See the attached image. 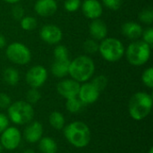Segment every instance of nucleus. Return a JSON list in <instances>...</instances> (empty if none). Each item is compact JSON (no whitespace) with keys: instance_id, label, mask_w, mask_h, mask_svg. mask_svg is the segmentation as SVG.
Segmentation results:
<instances>
[{"instance_id":"23","label":"nucleus","mask_w":153,"mask_h":153,"mask_svg":"<svg viewBox=\"0 0 153 153\" xmlns=\"http://www.w3.org/2000/svg\"><path fill=\"white\" fill-rule=\"evenodd\" d=\"M21 27L24 30H32L37 27V20L32 16H23L21 19Z\"/></svg>"},{"instance_id":"31","label":"nucleus","mask_w":153,"mask_h":153,"mask_svg":"<svg viewBox=\"0 0 153 153\" xmlns=\"http://www.w3.org/2000/svg\"><path fill=\"white\" fill-rule=\"evenodd\" d=\"M106 7L110 10H118L122 5V0H102Z\"/></svg>"},{"instance_id":"32","label":"nucleus","mask_w":153,"mask_h":153,"mask_svg":"<svg viewBox=\"0 0 153 153\" xmlns=\"http://www.w3.org/2000/svg\"><path fill=\"white\" fill-rule=\"evenodd\" d=\"M143 41L147 43L150 46H152L153 44V29L152 28H148L142 33Z\"/></svg>"},{"instance_id":"37","label":"nucleus","mask_w":153,"mask_h":153,"mask_svg":"<svg viewBox=\"0 0 153 153\" xmlns=\"http://www.w3.org/2000/svg\"><path fill=\"white\" fill-rule=\"evenodd\" d=\"M4 1L9 4H17L20 0H4Z\"/></svg>"},{"instance_id":"14","label":"nucleus","mask_w":153,"mask_h":153,"mask_svg":"<svg viewBox=\"0 0 153 153\" xmlns=\"http://www.w3.org/2000/svg\"><path fill=\"white\" fill-rule=\"evenodd\" d=\"M34 10L39 15L42 17H48L56 12L57 4L56 0H38L35 3Z\"/></svg>"},{"instance_id":"4","label":"nucleus","mask_w":153,"mask_h":153,"mask_svg":"<svg viewBox=\"0 0 153 153\" xmlns=\"http://www.w3.org/2000/svg\"><path fill=\"white\" fill-rule=\"evenodd\" d=\"M10 120L16 125H25L31 122L34 117L32 106L26 101H16L8 107Z\"/></svg>"},{"instance_id":"20","label":"nucleus","mask_w":153,"mask_h":153,"mask_svg":"<svg viewBox=\"0 0 153 153\" xmlns=\"http://www.w3.org/2000/svg\"><path fill=\"white\" fill-rule=\"evenodd\" d=\"M3 77H4V82L8 85L13 86V85L18 83L20 75H19V73L16 69H14L13 67H8L4 71Z\"/></svg>"},{"instance_id":"24","label":"nucleus","mask_w":153,"mask_h":153,"mask_svg":"<svg viewBox=\"0 0 153 153\" xmlns=\"http://www.w3.org/2000/svg\"><path fill=\"white\" fill-rule=\"evenodd\" d=\"M91 83L100 92L101 91L105 90V88L107 87V85H108V79L104 75H99V76L95 77Z\"/></svg>"},{"instance_id":"16","label":"nucleus","mask_w":153,"mask_h":153,"mask_svg":"<svg viewBox=\"0 0 153 153\" xmlns=\"http://www.w3.org/2000/svg\"><path fill=\"white\" fill-rule=\"evenodd\" d=\"M89 30L91 37L94 39H98V40L104 39L108 34V27L106 23L100 19L92 20V22L90 24Z\"/></svg>"},{"instance_id":"28","label":"nucleus","mask_w":153,"mask_h":153,"mask_svg":"<svg viewBox=\"0 0 153 153\" xmlns=\"http://www.w3.org/2000/svg\"><path fill=\"white\" fill-rule=\"evenodd\" d=\"M142 80L143 82V83L149 87V88H152L153 87V69L152 67H149L148 69H146L142 76Z\"/></svg>"},{"instance_id":"7","label":"nucleus","mask_w":153,"mask_h":153,"mask_svg":"<svg viewBox=\"0 0 153 153\" xmlns=\"http://www.w3.org/2000/svg\"><path fill=\"white\" fill-rule=\"evenodd\" d=\"M7 58L17 65H26L31 59V53L30 49L20 42H13L10 44L5 51Z\"/></svg>"},{"instance_id":"15","label":"nucleus","mask_w":153,"mask_h":153,"mask_svg":"<svg viewBox=\"0 0 153 153\" xmlns=\"http://www.w3.org/2000/svg\"><path fill=\"white\" fill-rule=\"evenodd\" d=\"M43 126L39 122L30 123L24 130V137L28 143H35L42 138Z\"/></svg>"},{"instance_id":"29","label":"nucleus","mask_w":153,"mask_h":153,"mask_svg":"<svg viewBox=\"0 0 153 153\" xmlns=\"http://www.w3.org/2000/svg\"><path fill=\"white\" fill-rule=\"evenodd\" d=\"M83 49L89 54H94L99 51V44L94 39H87L83 43Z\"/></svg>"},{"instance_id":"17","label":"nucleus","mask_w":153,"mask_h":153,"mask_svg":"<svg viewBox=\"0 0 153 153\" xmlns=\"http://www.w3.org/2000/svg\"><path fill=\"white\" fill-rule=\"evenodd\" d=\"M143 28L139 23L134 22H127L122 25V33L130 39H136L142 36Z\"/></svg>"},{"instance_id":"1","label":"nucleus","mask_w":153,"mask_h":153,"mask_svg":"<svg viewBox=\"0 0 153 153\" xmlns=\"http://www.w3.org/2000/svg\"><path fill=\"white\" fill-rule=\"evenodd\" d=\"M64 134L66 140L76 148L86 147L91 140V131L88 126L80 121L73 122L66 126Z\"/></svg>"},{"instance_id":"27","label":"nucleus","mask_w":153,"mask_h":153,"mask_svg":"<svg viewBox=\"0 0 153 153\" xmlns=\"http://www.w3.org/2000/svg\"><path fill=\"white\" fill-rule=\"evenodd\" d=\"M40 97H41L40 92L35 88H31L30 90H29L27 92V95H26V99L28 100V103H30V105L36 104L40 100Z\"/></svg>"},{"instance_id":"38","label":"nucleus","mask_w":153,"mask_h":153,"mask_svg":"<svg viewBox=\"0 0 153 153\" xmlns=\"http://www.w3.org/2000/svg\"><path fill=\"white\" fill-rule=\"evenodd\" d=\"M22 153H35V152H34V151H32V150H30V149H28V150H25V151H24Z\"/></svg>"},{"instance_id":"21","label":"nucleus","mask_w":153,"mask_h":153,"mask_svg":"<svg viewBox=\"0 0 153 153\" xmlns=\"http://www.w3.org/2000/svg\"><path fill=\"white\" fill-rule=\"evenodd\" d=\"M65 117L61 113L55 111V112H52L50 114L49 124L53 128H55L56 130H60L65 126Z\"/></svg>"},{"instance_id":"33","label":"nucleus","mask_w":153,"mask_h":153,"mask_svg":"<svg viewBox=\"0 0 153 153\" xmlns=\"http://www.w3.org/2000/svg\"><path fill=\"white\" fill-rule=\"evenodd\" d=\"M12 14H13V17L15 20H21L24 15V10L21 5L16 4L12 9Z\"/></svg>"},{"instance_id":"39","label":"nucleus","mask_w":153,"mask_h":153,"mask_svg":"<svg viewBox=\"0 0 153 153\" xmlns=\"http://www.w3.org/2000/svg\"><path fill=\"white\" fill-rule=\"evenodd\" d=\"M2 151H3V146H2V144L0 143V153H1Z\"/></svg>"},{"instance_id":"6","label":"nucleus","mask_w":153,"mask_h":153,"mask_svg":"<svg viewBox=\"0 0 153 153\" xmlns=\"http://www.w3.org/2000/svg\"><path fill=\"white\" fill-rule=\"evenodd\" d=\"M99 51L101 56L108 62L120 60L125 54L123 43L115 38H105L99 45Z\"/></svg>"},{"instance_id":"35","label":"nucleus","mask_w":153,"mask_h":153,"mask_svg":"<svg viewBox=\"0 0 153 153\" xmlns=\"http://www.w3.org/2000/svg\"><path fill=\"white\" fill-rule=\"evenodd\" d=\"M8 125H9L8 117L5 115L0 113V134H2L8 127Z\"/></svg>"},{"instance_id":"12","label":"nucleus","mask_w":153,"mask_h":153,"mask_svg":"<svg viewBox=\"0 0 153 153\" xmlns=\"http://www.w3.org/2000/svg\"><path fill=\"white\" fill-rule=\"evenodd\" d=\"M77 96L83 104H92L99 99L100 91L91 83H84L80 86Z\"/></svg>"},{"instance_id":"10","label":"nucleus","mask_w":153,"mask_h":153,"mask_svg":"<svg viewBox=\"0 0 153 153\" xmlns=\"http://www.w3.org/2000/svg\"><path fill=\"white\" fill-rule=\"evenodd\" d=\"M39 36L41 39L46 43L49 45H54L61 41L63 34L59 27L53 24H48L41 28L39 31Z\"/></svg>"},{"instance_id":"5","label":"nucleus","mask_w":153,"mask_h":153,"mask_svg":"<svg viewBox=\"0 0 153 153\" xmlns=\"http://www.w3.org/2000/svg\"><path fill=\"white\" fill-rule=\"evenodd\" d=\"M128 62L135 66H140L148 62L151 56V46L143 41L131 43L126 50Z\"/></svg>"},{"instance_id":"19","label":"nucleus","mask_w":153,"mask_h":153,"mask_svg":"<svg viewBox=\"0 0 153 153\" xmlns=\"http://www.w3.org/2000/svg\"><path fill=\"white\" fill-rule=\"evenodd\" d=\"M39 148L41 153H56L57 144L50 137H43L39 141Z\"/></svg>"},{"instance_id":"13","label":"nucleus","mask_w":153,"mask_h":153,"mask_svg":"<svg viewBox=\"0 0 153 153\" xmlns=\"http://www.w3.org/2000/svg\"><path fill=\"white\" fill-rule=\"evenodd\" d=\"M82 9L83 14L91 20L99 19L102 13V4L98 0H84L82 4Z\"/></svg>"},{"instance_id":"22","label":"nucleus","mask_w":153,"mask_h":153,"mask_svg":"<svg viewBox=\"0 0 153 153\" xmlns=\"http://www.w3.org/2000/svg\"><path fill=\"white\" fill-rule=\"evenodd\" d=\"M82 105H83V103L79 99H77L76 97H74V98L68 99L66 100L65 108H66V109L69 112H71V113H76V112H78V111L81 110Z\"/></svg>"},{"instance_id":"18","label":"nucleus","mask_w":153,"mask_h":153,"mask_svg":"<svg viewBox=\"0 0 153 153\" xmlns=\"http://www.w3.org/2000/svg\"><path fill=\"white\" fill-rule=\"evenodd\" d=\"M70 60L68 59H55L54 64L51 67L52 74L57 78H63L68 74Z\"/></svg>"},{"instance_id":"26","label":"nucleus","mask_w":153,"mask_h":153,"mask_svg":"<svg viewBox=\"0 0 153 153\" xmlns=\"http://www.w3.org/2000/svg\"><path fill=\"white\" fill-rule=\"evenodd\" d=\"M55 59H68L69 54L67 48L63 45H57L54 49Z\"/></svg>"},{"instance_id":"3","label":"nucleus","mask_w":153,"mask_h":153,"mask_svg":"<svg viewBox=\"0 0 153 153\" xmlns=\"http://www.w3.org/2000/svg\"><path fill=\"white\" fill-rule=\"evenodd\" d=\"M94 70L95 65L92 59L87 56H80L70 62L68 74L74 81L83 82L92 76Z\"/></svg>"},{"instance_id":"36","label":"nucleus","mask_w":153,"mask_h":153,"mask_svg":"<svg viewBox=\"0 0 153 153\" xmlns=\"http://www.w3.org/2000/svg\"><path fill=\"white\" fill-rule=\"evenodd\" d=\"M5 43H6V40H5L4 36L0 33V48H3L5 46Z\"/></svg>"},{"instance_id":"9","label":"nucleus","mask_w":153,"mask_h":153,"mask_svg":"<svg viewBox=\"0 0 153 153\" xmlns=\"http://www.w3.org/2000/svg\"><path fill=\"white\" fill-rule=\"evenodd\" d=\"M48 78V72L42 65L31 67L26 74V82L31 87L38 89L42 86Z\"/></svg>"},{"instance_id":"25","label":"nucleus","mask_w":153,"mask_h":153,"mask_svg":"<svg viewBox=\"0 0 153 153\" xmlns=\"http://www.w3.org/2000/svg\"><path fill=\"white\" fill-rule=\"evenodd\" d=\"M139 19L142 22L145 24H152L153 22V11L152 8H145L143 9L140 14Z\"/></svg>"},{"instance_id":"2","label":"nucleus","mask_w":153,"mask_h":153,"mask_svg":"<svg viewBox=\"0 0 153 153\" xmlns=\"http://www.w3.org/2000/svg\"><path fill=\"white\" fill-rule=\"evenodd\" d=\"M152 108V97L146 92H137L133 95L129 101V114L134 120L144 119Z\"/></svg>"},{"instance_id":"8","label":"nucleus","mask_w":153,"mask_h":153,"mask_svg":"<svg viewBox=\"0 0 153 153\" xmlns=\"http://www.w3.org/2000/svg\"><path fill=\"white\" fill-rule=\"evenodd\" d=\"M22 135L16 127H7L1 134L0 143L3 148L13 151L15 150L21 143Z\"/></svg>"},{"instance_id":"11","label":"nucleus","mask_w":153,"mask_h":153,"mask_svg":"<svg viewBox=\"0 0 153 153\" xmlns=\"http://www.w3.org/2000/svg\"><path fill=\"white\" fill-rule=\"evenodd\" d=\"M80 86H81L80 83L74 81V79H66V80L61 81L57 84L56 90H57V92L62 97L68 100L71 98L77 97L79 90H80Z\"/></svg>"},{"instance_id":"34","label":"nucleus","mask_w":153,"mask_h":153,"mask_svg":"<svg viewBox=\"0 0 153 153\" xmlns=\"http://www.w3.org/2000/svg\"><path fill=\"white\" fill-rule=\"evenodd\" d=\"M11 105V99L5 93H0V108H6Z\"/></svg>"},{"instance_id":"40","label":"nucleus","mask_w":153,"mask_h":153,"mask_svg":"<svg viewBox=\"0 0 153 153\" xmlns=\"http://www.w3.org/2000/svg\"><path fill=\"white\" fill-rule=\"evenodd\" d=\"M149 153H153V148H151V149H150V152H149Z\"/></svg>"},{"instance_id":"30","label":"nucleus","mask_w":153,"mask_h":153,"mask_svg":"<svg viewBox=\"0 0 153 153\" xmlns=\"http://www.w3.org/2000/svg\"><path fill=\"white\" fill-rule=\"evenodd\" d=\"M82 2L81 0H65L64 6L65 9L68 12H75L81 7Z\"/></svg>"}]
</instances>
